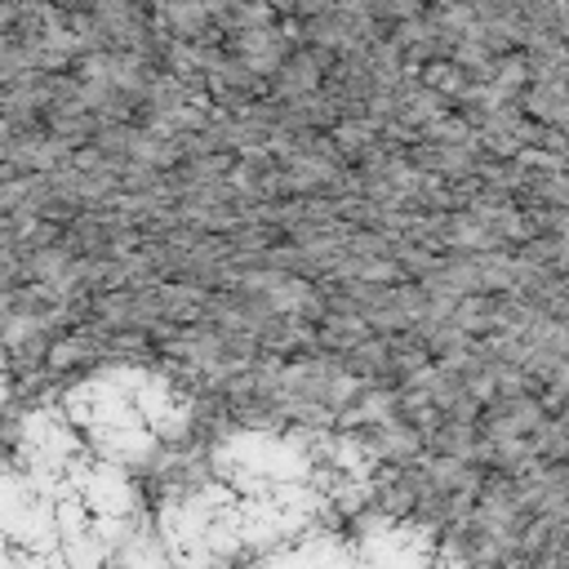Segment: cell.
<instances>
[{"mask_svg":"<svg viewBox=\"0 0 569 569\" xmlns=\"http://www.w3.org/2000/svg\"><path fill=\"white\" fill-rule=\"evenodd\" d=\"M520 213H525V222H529V231L533 236H565L569 231V204H520Z\"/></svg>","mask_w":569,"mask_h":569,"instance_id":"obj_7","label":"cell"},{"mask_svg":"<svg viewBox=\"0 0 569 569\" xmlns=\"http://www.w3.org/2000/svg\"><path fill=\"white\" fill-rule=\"evenodd\" d=\"M0 84H4V71H0Z\"/></svg>","mask_w":569,"mask_h":569,"instance_id":"obj_11","label":"cell"},{"mask_svg":"<svg viewBox=\"0 0 569 569\" xmlns=\"http://www.w3.org/2000/svg\"><path fill=\"white\" fill-rule=\"evenodd\" d=\"M0 565H62L53 493L13 462L0 467Z\"/></svg>","mask_w":569,"mask_h":569,"instance_id":"obj_2","label":"cell"},{"mask_svg":"<svg viewBox=\"0 0 569 569\" xmlns=\"http://www.w3.org/2000/svg\"><path fill=\"white\" fill-rule=\"evenodd\" d=\"M267 4H271V13L280 18V13H293V4H298V0H267Z\"/></svg>","mask_w":569,"mask_h":569,"instance_id":"obj_9","label":"cell"},{"mask_svg":"<svg viewBox=\"0 0 569 569\" xmlns=\"http://www.w3.org/2000/svg\"><path fill=\"white\" fill-rule=\"evenodd\" d=\"M449 325H458L462 333H489L498 325V293H462L449 307Z\"/></svg>","mask_w":569,"mask_h":569,"instance_id":"obj_4","label":"cell"},{"mask_svg":"<svg viewBox=\"0 0 569 569\" xmlns=\"http://www.w3.org/2000/svg\"><path fill=\"white\" fill-rule=\"evenodd\" d=\"M418 76H422V84H431L436 93H445L449 102L467 89V71L453 62V58H431V62H422L418 67Z\"/></svg>","mask_w":569,"mask_h":569,"instance_id":"obj_5","label":"cell"},{"mask_svg":"<svg viewBox=\"0 0 569 569\" xmlns=\"http://www.w3.org/2000/svg\"><path fill=\"white\" fill-rule=\"evenodd\" d=\"M9 138H13V129H9V120H0V160H4V151H9Z\"/></svg>","mask_w":569,"mask_h":569,"instance_id":"obj_10","label":"cell"},{"mask_svg":"<svg viewBox=\"0 0 569 569\" xmlns=\"http://www.w3.org/2000/svg\"><path fill=\"white\" fill-rule=\"evenodd\" d=\"M151 520L169 565H244L240 493L218 476L196 489L151 498Z\"/></svg>","mask_w":569,"mask_h":569,"instance_id":"obj_1","label":"cell"},{"mask_svg":"<svg viewBox=\"0 0 569 569\" xmlns=\"http://www.w3.org/2000/svg\"><path fill=\"white\" fill-rule=\"evenodd\" d=\"M418 138L422 142H476V133H471V124L449 107V111H440V116H431L422 129H418Z\"/></svg>","mask_w":569,"mask_h":569,"instance_id":"obj_6","label":"cell"},{"mask_svg":"<svg viewBox=\"0 0 569 569\" xmlns=\"http://www.w3.org/2000/svg\"><path fill=\"white\" fill-rule=\"evenodd\" d=\"M58 9H67V13H84V9H93V0H53Z\"/></svg>","mask_w":569,"mask_h":569,"instance_id":"obj_8","label":"cell"},{"mask_svg":"<svg viewBox=\"0 0 569 569\" xmlns=\"http://www.w3.org/2000/svg\"><path fill=\"white\" fill-rule=\"evenodd\" d=\"M520 111L538 124H560L569 120V102H565V80H529L520 93H516Z\"/></svg>","mask_w":569,"mask_h":569,"instance_id":"obj_3","label":"cell"}]
</instances>
